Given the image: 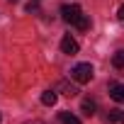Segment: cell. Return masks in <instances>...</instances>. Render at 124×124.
I'll return each instance as SVG.
<instances>
[{
  "label": "cell",
  "instance_id": "obj_3",
  "mask_svg": "<svg viewBox=\"0 0 124 124\" xmlns=\"http://www.w3.org/2000/svg\"><path fill=\"white\" fill-rule=\"evenodd\" d=\"M78 49H80V46H78V41H76L71 34H66L63 39H61V51H63V54H68V56H76V54H78Z\"/></svg>",
  "mask_w": 124,
  "mask_h": 124
},
{
  "label": "cell",
  "instance_id": "obj_13",
  "mask_svg": "<svg viewBox=\"0 0 124 124\" xmlns=\"http://www.w3.org/2000/svg\"><path fill=\"white\" fill-rule=\"evenodd\" d=\"M117 17H119V20H122V22H124V5H122V8H119V12H117Z\"/></svg>",
  "mask_w": 124,
  "mask_h": 124
},
{
  "label": "cell",
  "instance_id": "obj_10",
  "mask_svg": "<svg viewBox=\"0 0 124 124\" xmlns=\"http://www.w3.org/2000/svg\"><path fill=\"white\" fill-rule=\"evenodd\" d=\"M112 63H114V68H124V49H119L112 56Z\"/></svg>",
  "mask_w": 124,
  "mask_h": 124
},
{
  "label": "cell",
  "instance_id": "obj_12",
  "mask_svg": "<svg viewBox=\"0 0 124 124\" xmlns=\"http://www.w3.org/2000/svg\"><path fill=\"white\" fill-rule=\"evenodd\" d=\"M27 12H39V5H37V3H29V5H27Z\"/></svg>",
  "mask_w": 124,
  "mask_h": 124
},
{
  "label": "cell",
  "instance_id": "obj_4",
  "mask_svg": "<svg viewBox=\"0 0 124 124\" xmlns=\"http://www.w3.org/2000/svg\"><path fill=\"white\" fill-rule=\"evenodd\" d=\"M109 97L114 102H124V85L122 83H109Z\"/></svg>",
  "mask_w": 124,
  "mask_h": 124
},
{
  "label": "cell",
  "instance_id": "obj_2",
  "mask_svg": "<svg viewBox=\"0 0 124 124\" xmlns=\"http://www.w3.org/2000/svg\"><path fill=\"white\" fill-rule=\"evenodd\" d=\"M93 76H95V71H93L90 63H78V66H73V71H71V78H73L76 83H90Z\"/></svg>",
  "mask_w": 124,
  "mask_h": 124
},
{
  "label": "cell",
  "instance_id": "obj_15",
  "mask_svg": "<svg viewBox=\"0 0 124 124\" xmlns=\"http://www.w3.org/2000/svg\"><path fill=\"white\" fill-rule=\"evenodd\" d=\"M10 3H17V0H10Z\"/></svg>",
  "mask_w": 124,
  "mask_h": 124
},
{
  "label": "cell",
  "instance_id": "obj_9",
  "mask_svg": "<svg viewBox=\"0 0 124 124\" xmlns=\"http://www.w3.org/2000/svg\"><path fill=\"white\" fill-rule=\"evenodd\" d=\"M58 119H61V124H80V119L76 114H71V112H61Z\"/></svg>",
  "mask_w": 124,
  "mask_h": 124
},
{
  "label": "cell",
  "instance_id": "obj_7",
  "mask_svg": "<svg viewBox=\"0 0 124 124\" xmlns=\"http://www.w3.org/2000/svg\"><path fill=\"white\" fill-rule=\"evenodd\" d=\"M56 90H63V95H68V97L78 95V88H76V85H71V83H66V80H58Z\"/></svg>",
  "mask_w": 124,
  "mask_h": 124
},
{
  "label": "cell",
  "instance_id": "obj_14",
  "mask_svg": "<svg viewBox=\"0 0 124 124\" xmlns=\"http://www.w3.org/2000/svg\"><path fill=\"white\" fill-rule=\"evenodd\" d=\"M27 124H44L41 119H32V122H27Z\"/></svg>",
  "mask_w": 124,
  "mask_h": 124
},
{
  "label": "cell",
  "instance_id": "obj_8",
  "mask_svg": "<svg viewBox=\"0 0 124 124\" xmlns=\"http://www.w3.org/2000/svg\"><path fill=\"white\" fill-rule=\"evenodd\" d=\"M107 122H112V124H124V109H112L109 117H107Z\"/></svg>",
  "mask_w": 124,
  "mask_h": 124
},
{
  "label": "cell",
  "instance_id": "obj_11",
  "mask_svg": "<svg viewBox=\"0 0 124 124\" xmlns=\"http://www.w3.org/2000/svg\"><path fill=\"white\" fill-rule=\"evenodd\" d=\"M76 29H80V32H88V29H90V17L85 15V17L78 22V27H76Z\"/></svg>",
  "mask_w": 124,
  "mask_h": 124
},
{
  "label": "cell",
  "instance_id": "obj_6",
  "mask_svg": "<svg viewBox=\"0 0 124 124\" xmlns=\"http://www.w3.org/2000/svg\"><path fill=\"white\" fill-rule=\"evenodd\" d=\"M80 109H83V114H85V117H93V114H95V109H97V105H95V100L85 97V100L80 102Z\"/></svg>",
  "mask_w": 124,
  "mask_h": 124
},
{
  "label": "cell",
  "instance_id": "obj_1",
  "mask_svg": "<svg viewBox=\"0 0 124 124\" xmlns=\"http://www.w3.org/2000/svg\"><path fill=\"white\" fill-rule=\"evenodd\" d=\"M61 17H63V22H68V24H73V27H78V22L85 17L83 15V10L78 8V5H63V8H61Z\"/></svg>",
  "mask_w": 124,
  "mask_h": 124
},
{
  "label": "cell",
  "instance_id": "obj_5",
  "mask_svg": "<svg viewBox=\"0 0 124 124\" xmlns=\"http://www.w3.org/2000/svg\"><path fill=\"white\" fill-rule=\"evenodd\" d=\"M56 100H58L56 90H44V93H41V105H46V107H54V105H56Z\"/></svg>",
  "mask_w": 124,
  "mask_h": 124
}]
</instances>
